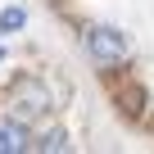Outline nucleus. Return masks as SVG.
Listing matches in <instances>:
<instances>
[{
    "instance_id": "nucleus-4",
    "label": "nucleus",
    "mask_w": 154,
    "mask_h": 154,
    "mask_svg": "<svg viewBox=\"0 0 154 154\" xmlns=\"http://www.w3.org/2000/svg\"><path fill=\"white\" fill-rule=\"evenodd\" d=\"M23 18H27V14H23L18 5H9V9H0V36H9V32H18V27H23Z\"/></svg>"
},
{
    "instance_id": "nucleus-3",
    "label": "nucleus",
    "mask_w": 154,
    "mask_h": 154,
    "mask_svg": "<svg viewBox=\"0 0 154 154\" xmlns=\"http://www.w3.org/2000/svg\"><path fill=\"white\" fill-rule=\"evenodd\" d=\"M23 149H32L27 122H18V118H0V154H23Z\"/></svg>"
},
{
    "instance_id": "nucleus-1",
    "label": "nucleus",
    "mask_w": 154,
    "mask_h": 154,
    "mask_svg": "<svg viewBox=\"0 0 154 154\" xmlns=\"http://www.w3.org/2000/svg\"><path fill=\"white\" fill-rule=\"evenodd\" d=\"M86 50H91V59H95L100 68L127 63V36H122L118 27H91V32H86Z\"/></svg>"
},
{
    "instance_id": "nucleus-5",
    "label": "nucleus",
    "mask_w": 154,
    "mask_h": 154,
    "mask_svg": "<svg viewBox=\"0 0 154 154\" xmlns=\"http://www.w3.org/2000/svg\"><path fill=\"white\" fill-rule=\"evenodd\" d=\"M32 149H68V136L54 127V131H41L36 140H32Z\"/></svg>"
},
{
    "instance_id": "nucleus-2",
    "label": "nucleus",
    "mask_w": 154,
    "mask_h": 154,
    "mask_svg": "<svg viewBox=\"0 0 154 154\" xmlns=\"http://www.w3.org/2000/svg\"><path fill=\"white\" fill-rule=\"evenodd\" d=\"M9 104H14V118L27 122V118H41V113L50 109V91H45L41 82H32V77H23V82H14Z\"/></svg>"
}]
</instances>
